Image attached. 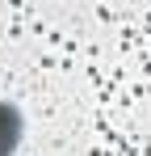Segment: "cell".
I'll use <instances>...</instances> for the list:
<instances>
[{
    "label": "cell",
    "instance_id": "obj_1",
    "mask_svg": "<svg viewBox=\"0 0 151 156\" xmlns=\"http://www.w3.org/2000/svg\"><path fill=\"white\" fill-rule=\"evenodd\" d=\"M21 110L8 101H0V156H13L17 144H21Z\"/></svg>",
    "mask_w": 151,
    "mask_h": 156
}]
</instances>
